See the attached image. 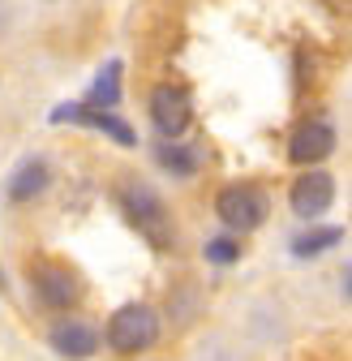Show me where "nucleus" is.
I'll return each instance as SVG.
<instances>
[{
  "label": "nucleus",
  "mask_w": 352,
  "mask_h": 361,
  "mask_svg": "<svg viewBox=\"0 0 352 361\" xmlns=\"http://www.w3.org/2000/svg\"><path fill=\"white\" fill-rule=\"evenodd\" d=\"M267 211H271L267 194H262L258 185H249V180L219 190V198H215V215L224 219L232 233H253V228H262V224H267Z\"/></svg>",
  "instance_id": "nucleus-3"
},
{
  "label": "nucleus",
  "mask_w": 352,
  "mask_h": 361,
  "mask_svg": "<svg viewBox=\"0 0 352 361\" xmlns=\"http://www.w3.org/2000/svg\"><path fill=\"white\" fill-rule=\"evenodd\" d=\"M163 336V323H159V314L146 305V301H134V305H120L108 327H103V340L112 353L120 357H134V353H146L151 344H159Z\"/></svg>",
  "instance_id": "nucleus-1"
},
{
  "label": "nucleus",
  "mask_w": 352,
  "mask_h": 361,
  "mask_svg": "<svg viewBox=\"0 0 352 361\" xmlns=\"http://www.w3.org/2000/svg\"><path fill=\"white\" fill-rule=\"evenodd\" d=\"M335 151V129L327 121H305L292 129V142H288V159L310 168V164H322L327 155Z\"/></svg>",
  "instance_id": "nucleus-7"
},
{
  "label": "nucleus",
  "mask_w": 352,
  "mask_h": 361,
  "mask_svg": "<svg viewBox=\"0 0 352 361\" xmlns=\"http://www.w3.org/2000/svg\"><path fill=\"white\" fill-rule=\"evenodd\" d=\"M52 185V168L48 159H22V168L9 176V202H34L39 194H48Z\"/></svg>",
  "instance_id": "nucleus-10"
},
{
  "label": "nucleus",
  "mask_w": 352,
  "mask_h": 361,
  "mask_svg": "<svg viewBox=\"0 0 352 361\" xmlns=\"http://www.w3.org/2000/svg\"><path fill=\"white\" fill-rule=\"evenodd\" d=\"M288 202H292V211H296L301 219H318V215L331 211V202H335V176L322 172V168H310L305 176L292 180Z\"/></svg>",
  "instance_id": "nucleus-6"
},
{
  "label": "nucleus",
  "mask_w": 352,
  "mask_h": 361,
  "mask_svg": "<svg viewBox=\"0 0 352 361\" xmlns=\"http://www.w3.org/2000/svg\"><path fill=\"white\" fill-rule=\"evenodd\" d=\"M155 159H159L172 176H194V172H198V155H194L189 147H176V142H163Z\"/></svg>",
  "instance_id": "nucleus-13"
},
{
  "label": "nucleus",
  "mask_w": 352,
  "mask_h": 361,
  "mask_svg": "<svg viewBox=\"0 0 352 361\" xmlns=\"http://www.w3.org/2000/svg\"><path fill=\"white\" fill-rule=\"evenodd\" d=\"M30 293L48 310H73L82 297V284L65 262H34L30 267Z\"/></svg>",
  "instance_id": "nucleus-4"
},
{
  "label": "nucleus",
  "mask_w": 352,
  "mask_h": 361,
  "mask_svg": "<svg viewBox=\"0 0 352 361\" xmlns=\"http://www.w3.org/2000/svg\"><path fill=\"white\" fill-rule=\"evenodd\" d=\"M103 344V336L91 327V323H82V319H65L52 327V348L69 361H86V357H95Z\"/></svg>",
  "instance_id": "nucleus-9"
},
{
  "label": "nucleus",
  "mask_w": 352,
  "mask_h": 361,
  "mask_svg": "<svg viewBox=\"0 0 352 361\" xmlns=\"http://www.w3.org/2000/svg\"><path fill=\"white\" fill-rule=\"evenodd\" d=\"M120 202H125V215L134 219V228H138L151 245L168 250V245L176 241L172 211L163 207V198H159L151 185H142V180H125V185H120Z\"/></svg>",
  "instance_id": "nucleus-2"
},
{
  "label": "nucleus",
  "mask_w": 352,
  "mask_h": 361,
  "mask_svg": "<svg viewBox=\"0 0 352 361\" xmlns=\"http://www.w3.org/2000/svg\"><path fill=\"white\" fill-rule=\"evenodd\" d=\"M120 104V61H108V69L95 78V86H91V104L86 108H99V112H108V108H116Z\"/></svg>",
  "instance_id": "nucleus-11"
},
{
  "label": "nucleus",
  "mask_w": 352,
  "mask_h": 361,
  "mask_svg": "<svg viewBox=\"0 0 352 361\" xmlns=\"http://www.w3.org/2000/svg\"><path fill=\"white\" fill-rule=\"evenodd\" d=\"M52 121H77V125H91V129L108 133V138H112V142H120V147H134V142H138V133L129 129L120 116L99 112V108H86V104H65V108H56V112H52Z\"/></svg>",
  "instance_id": "nucleus-8"
},
{
  "label": "nucleus",
  "mask_w": 352,
  "mask_h": 361,
  "mask_svg": "<svg viewBox=\"0 0 352 361\" xmlns=\"http://www.w3.org/2000/svg\"><path fill=\"white\" fill-rule=\"evenodd\" d=\"M241 258V245L232 241V237H215V241H206V262H215V267H232Z\"/></svg>",
  "instance_id": "nucleus-14"
},
{
  "label": "nucleus",
  "mask_w": 352,
  "mask_h": 361,
  "mask_svg": "<svg viewBox=\"0 0 352 361\" xmlns=\"http://www.w3.org/2000/svg\"><path fill=\"white\" fill-rule=\"evenodd\" d=\"M339 241H344V228H314V233H305V237L292 241V254L296 258H314V254H322V250H331Z\"/></svg>",
  "instance_id": "nucleus-12"
},
{
  "label": "nucleus",
  "mask_w": 352,
  "mask_h": 361,
  "mask_svg": "<svg viewBox=\"0 0 352 361\" xmlns=\"http://www.w3.org/2000/svg\"><path fill=\"white\" fill-rule=\"evenodd\" d=\"M151 121H155V129L163 133L168 142L181 138V133L189 129V121H194V99H189V90H185V86H172V82L155 86V95H151Z\"/></svg>",
  "instance_id": "nucleus-5"
}]
</instances>
